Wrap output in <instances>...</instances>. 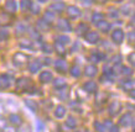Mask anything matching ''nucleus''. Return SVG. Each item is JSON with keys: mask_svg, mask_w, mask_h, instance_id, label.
<instances>
[{"mask_svg": "<svg viewBox=\"0 0 135 132\" xmlns=\"http://www.w3.org/2000/svg\"><path fill=\"white\" fill-rule=\"evenodd\" d=\"M109 114H110L112 116H115L118 115L119 111L122 110V104L119 103V101H114V103H112L110 105H109Z\"/></svg>", "mask_w": 135, "mask_h": 132, "instance_id": "f257e3e1", "label": "nucleus"}, {"mask_svg": "<svg viewBox=\"0 0 135 132\" xmlns=\"http://www.w3.org/2000/svg\"><path fill=\"white\" fill-rule=\"evenodd\" d=\"M84 37H86V41L89 43H97L99 41V35L95 31H90V32L86 33Z\"/></svg>", "mask_w": 135, "mask_h": 132, "instance_id": "f03ea898", "label": "nucleus"}, {"mask_svg": "<svg viewBox=\"0 0 135 132\" xmlns=\"http://www.w3.org/2000/svg\"><path fill=\"white\" fill-rule=\"evenodd\" d=\"M112 38L115 43H122L124 40V32L122 30H115L114 32L112 33Z\"/></svg>", "mask_w": 135, "mask_h": 132, "instance_id": "7ed1b4c3", "label": "nucleus"}, {"mask_svg": "<svg viewBox=\"0 0 135 132\" xmlns=\"http://www.w3.org/2000/svg\"><path fill=\"white\" fill-rule=\"evenodd\" d=\"M67 14L71 19H76V17H79L81 16V10L76 6H68L67 8Z\"/></svg>", "mask_w": 135, "mask_h": 132, "instance_id": "20e7f679", "label": "nucleus"}, {"mask_svg": "<svg viewBox=\"0 0 135 132\" xmlns=\"http://www.w3.org/2000/svg\"><path fill=\"white\" fill-rule=\"evenodd\" d=\"M57 29L61 30V31H63V32H70L71 30H72L71 29V26H70V24H68V21H66V20H60L58 21Z\"/></svg>", "mask_w": 135, "mask_h": 132, "instance_id": "39448f33", "label": "nucleus"}, {"mask_svg": "<svg viewBox=\"0 0 135 132\" xmlns=\"http://www.w3.org/2000/svg\"><path fill=\"white\" fill-rule=\"evenodd\" d=\"M26 61H27V56H25V54H22V53H16L14 56V62H15V64H17V66H22Z\"/></svg>", "mask_w": 135, "mask_h": 132, "instance_id": "423d86ee", "label": "nucleus"}, {"mask_svg": "<svg viewBox=\"0 0 135 132\" xmlns=\"http://www.w3.org/2000/svg\"><path fill=\"white\" fill-rule=\"evenodd\" d=\"M55 68L60 72V73H66L67 72V63L65 62V61H56V63H55Z\"/></svg>", "mask_w": 135, "mask_h": 132, "instance_id": "0eeeda50", "label": "nucleus"}, {"mask_svg": "<svg viewBox=\"0 0 135 132\" xmlns=\"http://www.w3.org/2000/svg\"><path fill=\"white\" fill-rule=\"evenodd\" d=\"M5 10H6L9 14H14L16 11V3H15L14 0H9L8 3L5 4Z\"/></svg>", "mask_w": 135, "mask_h": 132, "instance_id": "6e6552de", "label": "nucleus"}, {"mask_svg": "<svg viewBox=\"0 0 135 132\" xmlns=\"http://www.w3.org/2000/svg\"><path fill=\"white\" fill-rule=\"evenodd\" d=\"M83 89L88 93H95L97 90V84L95 82H87L84 85H83Z\"/></svg>", "mask_w": 135, "mask_h": 132, "instance_id": "1a4fd4ad", "label": "nucleus"}, {"mask_svg": "<svg viewBox=\"0 0 135 132\" xmlns=\"http://www.w3.org/2000/svg\"><path fill=\"white\" fill-rule=\"evenodd\" d=\"M52 79H53V77L51 72H42L41 75H40V80L42 83H50Z\"/></svg>", "mask_w": 135, "mask_h": 132, "instance_id": "9d476101", "label": "nucleus"}, {"mask_svg": "<svg viewBox=\"0 0 135 132\" xmlns=\"http://www.w3.org/2000/svg\"><path fill=\"white\" fill-rule=\"evenodd\" d=\"M131 115L130 114H125L124 116H122V119H120V121H119V124L122 125V126H129V125L131 124Z\"/></svg>", "mask_w": 135, "mask_h": 132, "instance_id": "9b49d317", "label": "nucleus"}, {"mask_svg": "<svg viewBox=\"0 0 135 132\" xmlns=\"http://www.w3.org/2000/svg\"><path fill=\"white\" fill-rule=\"evenodd\" d=\"M10 85V79L8 75H0V88L1 89H6Z\"/></svg>", "mask_w": 135, "mask_h": 132, "instance_id": "f8f14e48", "label": "nucleus"}, {"mask_svg": "<svg viewBox=\"0 0 135 132\" xmlns=\"http://www.w3.org/2000/svg\"><path fill=\"white\" fill-rule=\"evenodd\" d=\"M51 9L55 10L56 13H62L63 9H65V4H63L62 1H55V3L51 5Z\"/></svg>", "mask_w": 135, "mask_h": 132, "instance_id": "ddd939ff", "label": "nucleus"}, {"mask_svg": "<svg viewBox=\"0 0 135 132\" xmlns=\"http://www.w3.org/2000/svg\"><path fill=\"white\" fill-rule=\"evenodd\" d=\"M40 68H41V63L38 62V61H33V62L30 63V66H29V69H30L31 73H36V72H38Z\"/></svg>", "mask_w": 135, "mask_h": 132, "instance_id": "4468645a", "label": "nucleus"}, {"mask_svg": "<svg viewBox=\"0 0 135 132\" xmlns=\"http://www.w3.org/2000/svg\"><path fill=\"white\" fill-rule=\"evenodd\" d=\"M84 73H86L87 77H94L97 74V68L94 66H87L86 69H84Z\"/></svg>", "mask_w": 135, "mask_h": 132, "instance_id": "2eb2a0df", "label": "nucleus"}, {"mask_svg": "<svg viewBox=\"0 0 135 132\" xmlns=\"http://www.w3.org/2000/svg\"><path fill=\"white\" fill-rule=\"evenodd\" d=\"M97 27H98L100 31H103V32H107V31H109V29H110V25H109L108 22H105V21L102 20L97 24Z\"/></svg>", "mask_w": 135, "mask_h": 132, "instance_id": "dca6fc26", "label": "nucleus"}, {"mask_svg": "<svg viewBox=\"0 0 135 132\" xmlns=\"http://www.w3.org/2000/svg\"><path fill=\"white\" fill-rule=\"evenodd\" d=\"M66 114V109L62 105H60V106L56 107V110H55V116L56 117H58V119H62L63 116H65Z\"/></svg>", "mask_w": 135, "mask_h": 132, "instance_id": "f3484780", "label": "nucleus"}, {"mask_svg": "<svg viewBox=\"0 0 135 132\" xmlns=\"http://www.w3.org/2000/svg\"><path fill=\"white\" fill-rule=\"evenodd\" d=\"M10 122H11L12 125H15V126H19V125H21V117L19 115H15V114H12V115H10Z\"/></svg>", "mask_w": 135, "mask_h": 132, "instance_id": "a211bd4d", "label": "nucleus"}, {"mask_svg": "<svg viewBox=\"0 0 135 132\" xmlns=\"http://www.w3.org/2000/svg\"><path fill=\"white\" fill-rule=\"evenodd\" d=\"M29 79L26 78H21L19 79V82H17V89H26V85H29Z\"/></svg>", "mask_w": 135, "mask_h": 132, "instance_id": "6ab92c4d", "label": "nucleus"}, {"mask_svg": "<svg viewBox=\"0 0 135 132\" xmlns=\"http://www.w3.org/2000/svg\"><path fill=\"white\" fill-rule=\"evenodd\" d=\"M55 88L56 89H62V88H66V82H65V79H62V78H58L55 80Z\"/></svg>", "mask_w": 135, "mask_h": 132, "instance_id": "aec40b11", "label": "nucleus"}, {"mask_svg": "<svg viewBox=\"0 0 135 132\" xmlns=\"http://www.w3.org/2000/svg\"><path fill=\"white\" fill-rule=\"evenodd\" d=\"M103 19H104V15L100 13H94L92 15V22H94V24H98L99 21H102Z\"/></svg>", "mask_w": 135, "mask_h": 132, "instance_id": "412c9836", "label": "nucleus"}, {"mask_svg": "<svg viewBox=\"0 0 135 132\" xmlns=\"http://www.w3.org/2000/svg\"><path fill=\"white\" fill-rule=\"evenodd\" d=\"M55 47H56V52H57L60 56H65V54H66V50H65V47H63V45H62V43L56 42Z\"/></svg>", "mask_w": 135, "mask_h": 132, "instance_id": "4be33fe9", "label": "nucleus"}, {"mask_svg": "<svg viewBox=\"0 0 135 132\" xmlns=\"http://www.w3.org/2000/svg\"><path fill=\"white\" fill-rule=\"evenodd\" d=\"M66 125H67L70 128H74L76 126H77V121H76V119H74V117L70 116V117L67 119V121H66Z\"/></svg>", "mask_w": 135, "mask_h": 132, "instance_id": "5701e85b", "label": "nucleus"}, {"mask_svg": "<svg viewBox=\"0 0 135 132\" xmlns=\"http://www.w3.org/2000/svg\"><path fill=\"white\" fill-rule=\"evenodd\" d=\"M71 75H72V77L78 78V77L81 75V69H79V67H77V66L72 67V68H71Z\"/></svg>", "mask_w": 135, "mask_h": 132, "instance_id": "b1692460", "label": "nucleus"}, {"mask_svg": "<svg viewBox=\"0 0 135 132\" xmlns=\"http://www.w3.org/2000/svg\"><path fill=\"white\" fill-rule=\"evenodd\" d=\"M25 104H26V106H29L33 112L37 111V104L35 103V101H32V100H25Z\"/></svg>", "mask_w": 135, "mask_h": 132, "instance_id": "393cba45", "label": "nucleus"}, {"mask_svg": "<svg viewBox=\"0 0 135 132\" xmlns=\"http://www.w3.org/2000/svg\"><path fill=\"white\" fill-rule=\"evenodd\" d=\"M87 30H88V26H87L86 24H79L77 27V33L78 35H83Z\"/></svg>", "mask_w": 135, "mask_h": 132, "instance_id": "a878e982", "label": "nucleus"}, {"mask_svg": "<svg viewBox=\"0 0 135 132\" xmlns=\"http://www.w3.org/2000/svg\"><path fill=\"white\" fill-rule=\"evenodd\" d=\"M31 4H32V3H31L30 0H22V1H21V9H22V10H27V9L31 8Z\"/></svg>", "mask_w": 135, "mask_h": 132, "instance_id": "bb28decb", "label": "nucleus"}, {"mask_svg": "<svg viewBox=\"0 0 135 132\" xmlns=\"http://www.w3.org/2000/svg\"><path fill=\"white\" fill-rule=\"evenodd\" d=\"M70 37H67V36H60L57 37V42L62 43V45H67V43H70Z\"/></svg>", "mask_w": 135, "mask_h": 132, "instance_id": "cd10ccee", "label": "nucleus"}, {"mask_svg": "<svg viewBox=\"0 0 135 132\" xmlns=\"http://www.w3.org/2000/svg\"><path fill=\"white\" fill-rule=\"evenodd\" d=\"M9 21H10V17L6 15L5 13L0 14V24H8Z\"/></svg>", "mask_w": 135, "mask_h": 132, "instance_id": "c85d7f7f", "label": "nucleus"}, {"mask_svg": "<svg viewBox=\"0 0 135 132\" xmlns=\"http://www.w3.org/2000/svg\"><path fill=\"white\" fill-rule=\"evenodd\" d=\"M55 19V15H53L52 13H50V11H47V13L45 14V20H46V22H52V20Z\"/></svg>", "mask_w": 135, "mask_h": 132, "instance_id": "c756f323", "label": "nucleus"}, {"mask_svg": "<svg viewBox=\"0 0 135 132\" xmlns=\"http://www.w3.org/2000/svg\"><path fill=\"white\" fill-rule=\"evenodd\" d=\"M94 127L97 128V131H98V132H105L107 131V130H105V126L100 125L99 122H95V124H94Z\"/></svg>", "mask_w": 135, "mask_h": 132, "instance_id": "7c9ffc66", "label": "nucleus"}, {"mask_svg": "<svg viewBox=\"0 0 135 132\" xmlns=\"http://www.w3.org/2000/svg\"><path fill=\"white\" fill-rule=\"evenodd\" d=\"M128 40H129V42L134 43V42H135V31L129 32V35H128Z\"/></svg>", "mask_w": 135, "mask_h": 132, "instance_id": "2f4dec72", "label": "nucleus"}, {"mask_svg": "<svg viewBox=\"0 0 135 132\" xmlns=\"http://www.w3.org/2000/svg\"><path fill=\"white\" fill-rule=\"evenodd\" d=\"M36 126H37V132H42V130H44V124H42L40 120H37L36 121Z\"/></svg>", "mask_w": 135, "mask_h": 132, "instance_id": "473e14b6", "label": "nucleus"}, {"mask_svg": "<svg viewBox=\"0 0 135 132\" xmlns=\"http://www.w3.org/2000/svg\"><path fill=\"white\" fill-rule=\"evenodd\" d=\"M37 25L40 26L41 29H44V30L49 29V22H47V24H45V21H44V20H40V21H38V24H37Z\"/></svg>", "mask_w": 135, "mask_h": 132, "instance_id": "72a5a7b5", "label": "nucleus"}, {"mask_svg": "<svg viewBox=\"0 0 135 132\" xmlns=\"http://www.w3.org/2000/svg\"><path fill=\"white\" fill-rule=\"evenodd\" d=\"M122 70H123V74L124 75H131V73H133V72H131V69H130V68H128V67H123V68H122Z\"/></svg>", "mask_w": 135, "mask_h": 132, "instance_id": "f704fd0d", "label": "nucleus"}, {"mask_svg": "<svg viewBox=\"0 0 135 132\" xmlns=\"http://www.w3.org/2000/svg\"><path fill=\"white\" fill-rule=\"evenodd\" d=\"M31 10H32L33 14H38L40 8H38V5H36V4H31Z\"/></svg>", "mask_w": 135, "mask_h": 132, "instance_id": "c9c22d12", "label": "nucleus"}, {"mask_svg": "<svg viewBox=\"0 0 135 132\" xmlns=\"http://www.w3.org/2000/svg\"><path fill=\"white\" fill-rule=\"evenodd\" d=\"M5 127H6V121L0 116V128H5Z\"/></svg>", "mask_w": 135, "mask_h": 132, "instance_id": "e433bc0d", "label": "nucleus"}, {"mask_svg": "<svg viewBox=\"0 0 135 132\" xmlns=\"http://www.w3.org/2000/svg\"><path fill=\"white\" fill-rule=\"evenodd\" d=\"M26 42V43H21V47H26V48H31V47H32V43H31V42H29V41H25Z\"/></svg>", "mask_w": 135, "mask_h": 132, "instance_id": "4c0bfd02", "label": "nucleus"}, {"mask_svg": "<svg viewBox=\"0 0 135 132\" xmlns=\"http://www.w3.org/2000/svg\"><path fill=\"white\" fill-rule=\"evenodd\" d=\"M129 61L131 62L133 66H135V53H131L130 56H129Z\"/></svg>", "mask_w": 135, "mask_h": 132, "instance_id": "58836bf2", "label": "nucleus"}, {"mask_svg": "<svg viewBox=\"0 0 135 132\" xmlns=\"http://www.w3.org/2000/svg\"><path fill=\"white\" fill-rule=\"evenodd\" d=\"M122 87H123L124 89H127V90H129V89H130V88H131V83H130V82L124 83V84H123V85H122Z\"/></svg>", "mask_w": 135, "mask_h": 132, "instance_id": "ea45409f", "label": "nucleus"}, {"mask_svg": "<svg viewBox=\"0 0 135 132\" xmlns=\"http://www.w3.org/2000/svg\"><path fill=\"white\" fill-rule=\"evenodd\" d=\"M44 51H47V53H52V48L49 45H44Z\"/></svg>", "mask_w": 135, "mask_h": 132, "instance_id": "a19ab883", "label": "nucleus"}, {"mask_svg": "<svg viewBox=\"0 0 135 132\" xmlns=\"http://www.w3.org/2000/svg\"><path fill=\"white\" fill-rule=\"evenodd\" d=\"M120 59H122V57H120L119 54H117L115 57H113V59H112V61H113L114 63H119V62H120Z\"/></svg>", "mask_w": 135, "mask_h": 132, "instance_id": "79ce46f5", "label": "nucleus"}, {"mask_svg": "<svg viewBox=\"0 0 135 132\" xmlns=\"http://www.w3.org/2000/svg\"><path fill=\"white\" fill-rule=\"evenodd\" d=\"M24 31H25V26H22V25L17 26V33H22Z\"/></svg>", "mask_w": 135, "mask_h": 132, "instance_id": "37998d69", "label": "nucleus"}, {"mask_svg": "<svg viewBox=\"0 0 135 132\" xmlns=\"http://www.w3.org/2000/svg\"><path fill=\"white\" fill-rule=\"evenodd\" d=\"M82 3H83V5H88V6H89V5L93 3V0H82Z\"/></svg>", "mask_w": 135, "mask_h": 132, "instance_id": "c03bdc74", "label": "nucleus"}, {"mask_svg": "<svg viewBox=\"0 0 135 132\" xmlns=\"http://www.w3.org/2000/svg\"><path fill=\"white\" fill-rule=\"evenodd\" d=\"M110 132H119V127H118V126H112V127H110Z\"/></svg>", "mask_w": 135, "mask_h": 132, "instance_id": "a18cd8bd", "label": "nucleus"}, {"mask_svg": "<svg viewBox=\"0 0 135 132\" xmlns=\"http://www.w3.org/2000/svg\"><path fill=\"white\" fill-rule=\"evenodd\" d=\"M104 126H109V127H112V122L109 121V120H105V122H104Z\"/></svg>", "mask_w": 135, "mask_h": 132, "instance_id": "49530a36", "label": "nucleus"}, {"mask_svg": "<svg viewBox=\"0 0 135 132\" xmlns=\"http://www.w3.org/2000/svg\"><path fill=\"white\" fill-rule=\"evenodd\" d=\"M130 96L135 99V90H130Z\"/></svg>", "mask_w": 135, "mask_h": 132, "instance_id": "de8ad7c7", "label": "nucleus"}, {"mask_svg": "<svg viewBox=\"0 0 135 132\" xmlns=\"http://www.w3.org/2000/svg\"><path fill=\"white\" fill-rule=\"evenodd\" d=\"M5 132H14V130H12V128H6L5 127Z\"/></svg>", "mask_w": 135, "mask_h": 132, "instance_id": "09e8293b", "label": "nucleus"}, {"mask_svg": "<svg viewBox=\"0 0 135 132\" xmlns=\"http://www.w3.org/2000/svg\"><path fill=\"white\" fill-rule=\"evenodd\" d=\"M95 1H97V3H100V4H102V3H104L105 0H95Z\"/></svg>", "mask_w": 135, "mask_h": 132, "instance_id": "8fccbe9b", "label": "nucleus"}, {"mask_svg": "<svg viewBox=\"0 0 135 132\" xmlns=\"http://www.w3.org/2000/svg\"><path fill=\"white\" fill-rule=\"evenodd\" d=\"M38 1H40V3H45L46 0H38Z\"/></svg>", "mask_w": 135, "mask_h": 132, "instance_id": "3c124183", "label": "nucleus"}, {"mask_svg": "<svg viewBox=\"0 0 135 132\" xmlns=\"http://www.w3.org/2000/svg\"><path fill=\"white\" fill-rule=\"evenodd\" d=\"M134 132H135V131H134Z\"/></svg>", "mask_w": 135, "mask_h": 132, "instance_id": "603ef678", "label": "nucleus"}]
</instances>
